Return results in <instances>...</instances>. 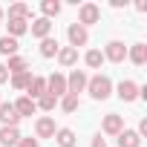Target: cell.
<instances>
[{
    "instance_id": "6da1fadb",
    "label": "cell",
    "mask_w": 147,
    "mask_h": 147,
    "mask_svg": "<svg viewBox=\"0 0 147 147\" xmlns=\"http://www.w3.org/2000/svg\"><path fill=\"white\" fill-rule=\"evenodd\" d=\"M87 92H90L95 101H107V98L113 95V81H110V75H92V78L87 81Z\"/></svg>"
},
{
    "instance_id": "7a4b0ae2",
    "label": "cell",
    "mask_w": 147,
    "mask_h": 147,
    "mask_svg": "<svg viewBox=\"0 0 147 147\" xmlns=\"http://www.w3.org/2000/svg\"><path fill=\"white\" fill-rule=\"evenodd\" d=\"M87 72L84 69H72V75L66 78V95H78V92H84L87 90Z\"/></svg>"
},
{
    "instance_id": "3957f363",
    "label": "cell",
    "mask_w": 147,
    "mask_h": 147,
    "mask_svg": "<svg viewBox=\"0 0 147 147\" xmlns=\"http://www.w3.org/2000/svg\"><path fill=\"white\" fill-rule=\"evenodd\" d=\"M46 95H52V98H63V95H66V75L52 72V75L46 78Z\"/></svg>"
},
{
    "instance_id": "277c9868",
    "label": "cell",
    "mask_w": 147,
    "mask_h": 147,
    "mask_svg": "<svg viewBox=\"0 0 147 147\" xmlns=\"http://www.w3.org/2000/svg\"><path fill=\"white\" fill-rule=\"evenodd\" d=\"M101 20V9L95 6V3H81V9H78V23L87 29V26H92V23H98Z\"/></svg>"
},
{
    "instance_id": "5b68a950",
    "label": "cell",
    "mask_w": 147,
    "mask_h": 147,
    "mask_svg": "<svg viewBox=\"0 0 147 147\" xmlns=\"http://www.w3.org/2000/svg\"><path fill=\"white\" fill-rule=\"evenodd\" d=\"M66 38H69V46H72V49H78V46H87V43H90V32H87L81 23H69Z\"/></svg>"
},
{
    "instance_id": "8992f818",
    "label": "cell",
    "mask_w": 147,
    "mask_h": 147,
    "mask_svg": "<svg viewBox=\"0 0 147 147\" xmlns=\"http://www.w3.org/2000/svg\"><path fill=\"white\" fill-rule=\"evenodd\" d=\"M101 55H104V61H113V63H121V61L127 58V46H124L121 40H110V43H107V49H104Z\"/></svg>"
},
{
    "instance_id": "52a82bcc",
    "label": "cell",
    "mask_w": 147,
    "mask_h": 147,
    "mask_svg": "<svg viewBox=\"0 0 147 147\" xmlns=\"http://www.w3.org/2000/svg\"><path fill=\"white\" fill-rule=\"evenodd\" d=\"M101 130H104L107 136H118V133L124 130V115H115V113L104 115V124H101Z\"/></svg>"
},
{
    "instance_id": "ba28073f",
    "label": "cell",
    "mask_w": 147,
    "mask_h": 147,
    "mask_svg": "<svg viewBox=\"0 0 147 147\" xmlns=\"http://www.w3.org/2000/svg\"><path fill=\"white\" fill-rule=\"evenodd\" d=\"M40 95H46V78H40V75H32V81H29V87H26V98L38 101Z\"/></svg>"
},
{
    "instance_id": "9c48e42d",
    "label": "cell",
    "mask_w": 147,
    "mask_h": 147,
    "mask_svg": "<svg viewBox=\"0 0 147 147\" xmlns=\"http://www.w3.org/2000/svg\"><path fill=\"white\" fill-rule=\"evenodd\" d=\"M138 90H141V87H138L136 81H130V78H127V81H121V84H118V98L130 104V101H136V98H138Z\"/></svg>"
},
{
    "instance_id": "30bf717a",
    "label": "cell",
    "mask_w": 147,
    "mask_h": 147,
    "mask_svg": "<svg viewBox=\"0 0 147 147\" xmlns=\"http://www.w3.org/2000/svg\"><path fill=\"white\" fill-rule=\"evenodd\" d=\"M0 121H3V127H18V124H20V115L15 113L12 104L0 101Z\"/></svg>"
},
{
    "instance_id": "8fae6325",
    "label": "cell",
    "mask_w": 147,
    "mask_h": 147,
    "mask_svg": "<svg viewBox=\"0 0 147 147\" xmlns=\"http://www.w3.org/2000/svg\"><path fill=\"white\" fill-rule=\"evenodd\" d=\"M35 136H38V138H52V136H55V121H52L49 115L38 118V121H35Z\"/></svg>"
},
{
    "instance_id": "7c38bea8",
    "label": "cell",
    "mask_w": 147,
    "mask_h": 147,
    "mask_svg": "<svg viewBox=\"0 0 147 147\" xmlns=\"http://www.w3.org/2000/svg\"><path fill=\"white\" fill-rule=\"evenodd\" d=\"M61 147H75L78 144V136H75V130H69V127H61V130H55V136H52Z\"/></svg>"
},
{
    "instance_id": "4fadbf2b",
    "label": "cell",
    "mask_w": 147,
    "mask_h": 147,
    "mask_svg": "<svg viewBox=\"0 0 147 147\" xmlns=\"http://www.w3.org/2000/svg\"><path fill=\"white\" fill-rule=\"evenodd\" d=\"M20 138L23 136H20L18 127H0V144H3V147H18Z\"/></svg>"
},
{
    "instance_id": "5bb4252c",
    "label": "cell",
    "mask_w": 147,
    "mask_h": 147,
    "mask_svg": "<svg viewBox=\"0 0 147 147\" xmlns=\"http://www.w3.org/2000/svg\"><path fill=\"white\" fill-rule=\"evenodd\" d=\"M12 107H15V113H18L20 118H23V115H35V110H38V104H35L32 98H26V95H20Z\"/></svg>"
},
{
    "instance_id": "9a60e30c",
    "label": "cell",
    "mask_w": 147,
    "mask_h": 147,
    "mask_svg": "<svg viewBox=\"0 0 147 147\" xmlns=\"http://www.w3.org/2000/svg\"><path fill=\"white\" fill-rule=\"evenodd\" d=\"M55 58L61 61V66H75V63H78V49H72V46H61Z\"/></svg>"
},
{
    "instance_id": "2e32d148",
    "label": "cell",
    "mask_w": 147,
    "mask_h": 147,
    "mask_svg": "<svg viewBox=\"0 0 147 147\" xmlns=\"http://www.w3.org/2000/svg\"><path fill=\"white\" fill-rule=\"evenodd\" d=\"M29 29H32V35H35V38H40V40H43V38H49V32H52V20L38 18V20H32V26H29Z\"/></svg>"
},
{
    "instance_id": "e0dca14e",
    "label": "cell",
    "mask_w": 147,
    "mask_h": 147,
    "mask_svg": "<svg viewBox=\"0 0 147 147\" xmlns=\"http://www.w3.org/2000/svg\"><path fill=\"white\" fill-rule=\"evenodd\" d=\"M127 58H130L136 66H144V63H147V43H136L133 49H127Z\"/></svg>"
},
{
    "instance_id": "ac0fdd59",
    "label": "cell",
    "mask_w": 147,
    "mask_h": 147,
    "mask_svg": "<svg viewBox=\"0 0 147 147\" xmlns=\"http://www.w3.org/2000/svg\"><path fill=\"white\" fill-rule=\"evenodd\" d=\"M138 144H141V136H138L136 130H127V127H124V130L118 133V147H138Z\"/></svg>"
},
{
    "instance_id": "d6986e66",
    "label": "cell",
    "mask_w": 147,
    "mask_h": 147,
    "mask_svg": "<svg viewBox=\"0 0 147 147\" xmlns=\"http://www.w3.org/2000/svg\"><path fill=\"white\" fill-rule=\"evenodd\" d=\"M3 66L9 69V75H15V72H26V69H29L26 58H20V55H12V58H9V63H3Z\"/></svg>"
},
{
    "instance_id": "ffe728a7",
    "label": "cell",
    "mask_w": 147,
    "mask_h": 147,
    "mask_svg": "<svg viewBox=\"0 0 147 147\" xmlns=\"http://www.w3.org/2000/svg\"><path fill=\"white\" fill-rule=\"evenodd\" d=\"M6 26H9V38H15V40H18L23 32H29V23H26V20H15V18H9Z\"/></svg>"
},
{
    "instance_id": "44dd1931",
    "label": "cell",
    "mask_w": 147,
    "mask_h": 147,
    "mask_svg": "<svg viewBox=\"0 0 147 147\" xmlns=\"http://www.w3.org/2000/svg\"><path fill=\"white\" fill-rule=\"evenodd\" d=\"M29 15H32V9L26 3H12L9 6V18H15V20H26Z\"/></svg>"
},
{
    "instance_id": "7402d4cb",
    "label": "cell",
    "mask_w": 147,
    "mask_h": 147,
    "mask_svg": "<svg viewBox=\"0 0 147 147\" xmlns=\"http://www.w3.org/2000/svg\"><path fill=\"white\" fill-rule=\"evenodd\" d=\"M58 49H61V46H58L55 38H43V40H40V55H43V58H55Z\"/></svg>"
},
{
    "instance_id": "603a6c76",
    "label": "cell",
    "mask_w": 147,
    "mask_h": 147,
    "mask_svg": "<svg viewBox=\"0 0 147 147\" xmlns=\"http://www.w3.org/2000/svg\"><path fill=\"white\" fill-rule=\"evenodd\" d=\"M0 55H18V40L15 38H9V35H3V38H0Z\"/></svg>"
},
{
    "instance_id": "cb8c5ba5",
    "label": "cell",
    "mask_w": 147,
    "mask_h": 147,
    "mask_svg": "<svg viewBox=\"0 0 147 147\" xmlns=\"http://www.w3.org/2000/svg\"><path fill=\"white\" fill-rule=\"evenodd\" d=\"M29 81H32V72H29V69H26V72H15V75H12V87H15V90H26Z\"/></svg>"
},
{
    "instance_id": "d4e9b609",
    "label": "cell",
    "mask_w": 147,
    "mask_h": 147,
    "mask_svg": "<svg viewBox=\"0 0 147 147\" xmlns=\"http://www.w3.org/2000/svg\"><path fill=\"white\" fill-rule=\"evenodd\" d=\"M40 12H43V18L49 20V18L61 15V3H58V0H43V3H40Z\"/></svg>"
},
{
    "instance_id": "484cf974",
    "label": "cell",
    "mask_w": 147,
    "mask_h": 147,
    "mask_svg": "<svg viewBox=\"0 0 147 147\" xmlns=\"http://www.w3.org/2000/svg\"><path fill=\"white\" fill-rule=\"evenodd\" d=\"M78 107H81L78 95H63V98H61V110H63V113H75Z\"/></svg>"
},
{
    "instance_id": "4316f807",
    "label": "cell",
    "mask_w": 147,
    "mask_h": 147,
    "mask_svg": "<svg viewBox=\"0 0 147 147\" xmlns=\"http://www.w3.org/2000/svg\"><path fill=\"white\" fill-rule=\"evenodd\" d=\"M84 61H87V66H90V69H98V66H101V63H104V55H101V52H98V49H90V52H87V58H84Z\"/></svg>"
},
{
    "instance_id": "83f0119b",
    "label": "cell",
    "mask_w": 147,
    "mask_h": 147,
    "mask_svg": "<svg viewBox=\"0 0 147 147\" xmlns=\"http://www.w3.org/2000/svg\"><path fill=\"white\" fill-rule=\"evenodd\" d=\"M35 104H38L43 113H52V110H55V104H58V98H52V95H40Z\"/></svg>"
},
{
    "instance_id": "f1b7e54d",
    "label": "cell",
    "mask_w": 147,
    "mask_h": 147,
    "mask_svg": "<svg viewBox=\"0 0 147 147\" xmlns=\"http://www.w3.org/2000/svg\"><path fill=\"white\" fill-rule=\"evenodd\" d=\"M18 147H40V141H38V138H20Z\"/></svg>"
},
{
    "instance_id": "f546056e",
    "label": "cell",
    "mask_w": 147,
    "mask_h": 147,
    "mask_svg": "<svg viewBox=\"0 0 147 147\" xmlns=\"http://www.w3.org/2000/svg\"><path fill=\"white\" fill-rule=\"evenodd\" d=\"M6 81H9V69L0 63V84H6Z\"/></svg>"
},
{
    "instance_id": "4dcf8cb0",
    "label": "cell",
    "mask_w": 147,
    "mask_h": 147,
    "mask_svg": "<svg viewBox=\"0 0 147 147\" xmlns=\"http://www.w3.org/2000/svg\"><path fill=\"white\" fill-rule=\"evenodd\" d=\"M92 147H107V141H104L101 136H95V138H92Z\"/></svg>"
},
{
    "instance_id": "1f68e13d",
    "label": "cell",
    "mask_w": 147,
    "mask_h": 147,
    "mask_svg": "<svg viewBox=\"0 0 147 147\" xmlns=\"http://www.w3.org/2000/svg\"><path fill=\"white\" fill-rule=\"evenodd\" d=\"M0 20H3V9H0Z\"/></svg>"
}]
</instances>
